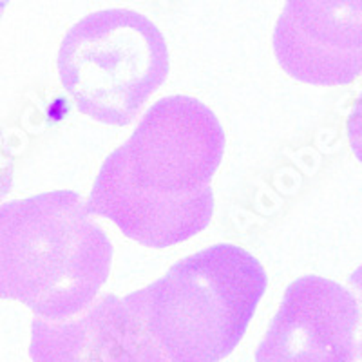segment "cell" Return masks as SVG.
<instances>
[{
	"mask_svg": "<svg viewBox=\"0 0 362 362\" xmlns=\"http://www.w3.org/2000/svg\"><path fill=\"white\" fill-rule=\"evenodd\" d=\"M286 74L335 87L362 76V0H286L274 31Z\"/></svg>",
	"mask_w": 362,
	"mask_h": 362,
	"instance_id": "cell-5",
	"label": "cell"
},
{
	"mask_svg": "<svg viewBox=\"0 0 362 362\" xmlns=\"http://www.w3.org/2000/svg\"><path fill=\"white\" fill-rule=\"evenodd\" d=\"M9 2H11V0H0V18L4 17V13H6V9H8Z\"/></svg>",
	"mask_w": 362,
	"mask_h": 362,
	"instance_id": "cell-12",
	"label": "cell"
},
{
	"mask_svg": "<svg viewBox=\"0 0 362 362\" xmlns=\"http://www.w3.org/2000/svg\"><path fill=\"white\" fill-rule=\"evenodd\" d=\"M29 357L33 362H132L124 303L107 293L62 321L35 317Z\"/></svg>",
	"mask_w": 362,
	"mask_h": 362,
	"instance_id": "cell-7",
	"label": "cell"
},
{
	"mask_svg": "<svg viewBox=\"0 0 362 362\" xmlns=\"http://www.w3.org/2000/svg\"><path fill=\"white\" fill-rule=\"evenodd\" d=\"M223 154L225 131L210 107L190 96L161 98L103 161L86 206L144 247L180 245L212 219Z\"/></svg>",
	"mask_w": 362,
	"mask_h": 362,
	"instance_id": "cell-1",
	"label": "cell"
},
{
	"mask_svg": "<svg viewBox=\"0 0 362 362\" xmlns=\"http://www.w3.org/2000/svg\"><path fill=\"white\" fill-rule=\"evenodd\" d=\"M358 322L350 290L326 277H299L284 292L255 362H351Z\"/></svg>",
	"mask_w": 362,
	"mask_h": 362,
	"instance_id": "cell-6",
	"label": "cell"
},
{
	"mask_svg": "<svg viewBox=\"0 0 362 362\" xmlns=\"http://www.w3.org/2000/svg\"><path fill=\"white\" fill-rule=\"evenodd\" d=\"M111 267V241L73 190L0 205V299L62 321L95 303Z\"/></svg>",
	"mask_w": 362,
	"mask_h": 362,
	"instance_id": "cell-3",
	"label": "cell"
},
{
	"mask_svg": "<svg viewBox=\"0 0 362 362\" xmlns=\"http://www.w3.org/2000/svg\"><path fill=\"white\" fill-rule=\"evenodd\" d=\"M268 286L264 268L230 243L177 261L122 299L132 362H219L247 334Z\"/></svg>",
	"mask_w": 362,
	"mask_h": 362,
	"instance_id": "cell-2",
	"label": "cell"
},
{
	"mask_svg": "<svg viewBox=\"0 0 362 362\" xmlns=\"http://www.w3.org/2000/svg\"><path fill=\"white\" fill-rule=\"evenodd\" d=\"M351 362H362V341L358 342V346L355 348V355H354V361Z\"/></svg>",
	"mask_w": 362,
	"mask_h": 362,
	"instance_id": "cell-11",
	"label": "cell"
},
{
	"mask_svg": "<svg viewBox=\"0 0 362 362\" xmlns=\"http://www.w3.org/2000/svg\"><path fill=\"white\" fill-rule=\"evenodd\" d=\"M346 131H348V141H350L351 151H354L355 158L362 163V93L358 95L357 102L354 103Z\"/></svg>",
	"mask_w": 362,
	"mask_h": 362,
	"instance_id": "cell-9",
	"label": "cell"
},
{
	"mask_svg": "<svg viewBox=\"0 0 362 362\" xmlns=\"http://www.w3.org/2000/svg\"><path fill=\"white\" fill-rule=\"evenodd\" d=\"M350 284L354 286L355 290H357L358 296H361V300H362V264L350 276Z\"/></svg>",
	"mask_w": 362,
	"mask_h": 362,
	"instance_id": "cell-10",
	"label": "cell"
},
{
	"mask_svg": "<svg viewBox=\"0 0 362 362\" xmlns=\"http://www.w3.org/2000/svg\"><path fill=\"white\" fill-rule=\"evenodd\" d=\"M15 176V158L8 145V138L0 131V199L8 196Z\"/></svg>",
	"mask_w": 362,
	"mask_h": 362,
	"instance_id": "cell-8",
	"label": "cell"
},
{
	"mask_svg": "<svg viewBox=\"0 0 362 362\" xmlns=\"http://www.w3.org/2000/svg\"><path fill=\"white\" fill-rule=\"evenodd\" d=\"M58 73L82 115L124 127L167 80L169 47L141 13L103 9L67 31L58 51Z\"/></svg>",
	"mask_w": 362,
	"mask_h": 362,
	"instance_id": "cell-4",
	"label": "cell"
}]
</instances>
